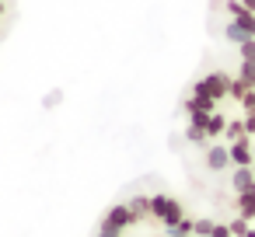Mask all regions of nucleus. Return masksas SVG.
I'll list each match as a JSON object with an SVG mask.
<instances>
[{
    "label": "nucleus",
    "mask_w": 255,
    "mask_h": 237,
    "mask_svg": "<svg viewBox=\"0 0 255 237\" xmlns=\"http://www.w3.org/2000/svg\"><path fill=\"white\" fill-rule=\"evenodd\" d=\"M4 14H7V0H0V21H4Z\"/></svg>",
    "instance_id": "f257e3e1"
}]
</instances>
